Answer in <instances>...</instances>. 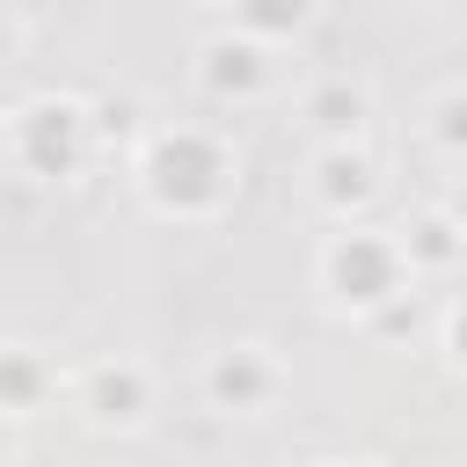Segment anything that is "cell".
<instances>
[{"mask_svg":"<svg viewBox=\"0 0 467 467\" xmlns=\"http://www.w3.org/2000/svg\"><path fill=\"white\" fill-rule=\"evenodd\" d=\"M212 394H219V401H255V394H263V365H255V350L219 358V365H212Z\"/></svg>","mask_w":467,"mask_h":467,"instance_id":"1","label":"cell"},{"mask_svg":"<svg viewBox=\"0 0 467 467\" xmlns=\"http://www.w3.org/2000/svg\"><path fill=\"white\" fill-rule=\"evenodd\" d=\"M95 416L102 423H131L139 416V372H95Z\"/></svg>","mask_w":467,"mask_h":467,"instance_id":"2","label":"cell"},{"mask_svg":"<svg viewBox=\"0 0 467 467\" xmlns=\"http://www.w3.org/2000/svg\"><path fill=\"white\" fill-rule=\"evenodd\" d=\"M314 109H321V124H328V131H343V124L358 131V109H365V95H358V88H350V95H343V88H328Z\"/></svg>","mask_w":467,"mask_h":467,"instance_id":"3","label":"cell"},{"mask_svg":"<svg viewBox=\"0 0 467 467\" xmlns=\"http://www.w3.org/2000/svg\"><path fill=\"white\" fill-rule=\"evenodd\" d=\"M452 343H460V358H467V314H460V321H452Z\"/></svg>","mask_w":467,"mask_h":467,"instance_id":"4","label":"cell"}]
</instances>
